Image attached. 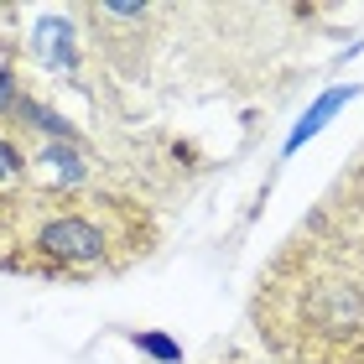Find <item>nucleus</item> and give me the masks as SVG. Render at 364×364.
<instances>
[{
  "mask_svg": "<svg viewBox=\"0 0 364 364\" xmlns=\"http://www.w3.org/2000/svg\"><path fill=\"white\" fill-rule=\"evenodd\" d=\"M250 323L276 364H364V245L302 229L255 281Z\"/></svg>",
  "mask_w": 364,
  "mask_h": 364,
  "instance_id": "nucleus-1",
  "label": "nucleus"
},
{
  "mask_svg": "<svg viewBox=\"0 0 364 364\" xmlns=\"http://www.w3.org/2000/svg\"><path fill=\"white\" fill-rule=\"evenodd\" d=\"M136 343H141V349H151L156 359H167V364H177V359H182V354H177V343L156 338V333H136Z\"/></svg>",
  "mask_w": 364,
  "mask_h": 364,
  "instance_id": "nucleus-4",
  "label": "nucleus"
},
{
  "mask_svg": "<svg viewBox=\"0 0 364 364\" xmlns=\"http://www.w3.org/2000/svg\"><path fill=\"white\" fill-rule=\"evenodd\" d=\"M156 245L151 208L105 188H6L0 271L26 281H94L130 271Z\"/></svg>",
  "mask_w": 364,
  "mask_h": 364,
  "instance_id": "nucleus-2",
  "label": "nucleus"
},
{
  "mask_svg": "<svg viewBox=\"0 0 364 364\" xmlns=\"http://www.w3.org/2000/svg\"><path fill=\"white\" fill-rule=\"evenodd\" d=\"M208 364H276L271 354H250V349H219Z\"/></svg>",
  "mask_w": 364,
  "mask_h": 364,
  "instance_id": "nucleus-3",
  "label": "nucleus"
}]
</instances>
